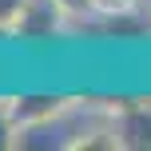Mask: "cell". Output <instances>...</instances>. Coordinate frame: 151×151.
Wrapping results in <instances>:
<instances>
[{"instance_id":"1","label":"cell","mask_w":151,"mask_h":151,"mask_svg":"<svg viewBox=\"0 0 151 151\" xmlns=\"http://www.w3.org/2000/svg\"><path fill=\"white\" fill-rule=\"evenodd\" d=\"M64 20L68 8H60L56 0H28L12 20V40H48L64 28Z\"/></svg>"},{"instance_id":"2","label":"cell","mask_w":151,"mask_h":151,"mask_svg":"<svg viewBox=\"0 0 151 151\" xmlns=\"http://www.w3.org/2000/svg\"><path fill=\"white\" fill-rule=\"evenodd\" d=\"M64 107H68V104H64L60 96H16V99H8V115H12L16 131L28 127V123L52 119V115H60Z\"/></svg>"},{"instance_id":"3","label":"cell","mask_w":151,"mask_h":151,"mask_svg":"<svg viewBox=\"0 0 151 151\" xmlns=\"http://www.w3.org/2000/svg\"><path fill=\"white\" fill-rule=\"evenodd\" d=\"M28 0H0V36H12V20L20 16V8Z\"/></svg>"},{"instance_id":"4","label":"cell","mask_w":151,"mask_h":151,"mask_svg":"<svg viewBox=\"0 0 151 151\" xmlns=\"http://www.w3.org/2000/svg\"><path fill=\"white\" fill-rule=\"evenodd\" d=\"M0 147H16V123L8 115V99L0 104Z\"/></svg>"},{"instance_id":"5","label":"cell","mask_w":151,"mask_h":151,"mask_svg":"<svg viewBox=\"0 0 151 151\" xmlns=\"http://www.w3.org/2000/svg\"><path fill=\"white\" fill-rule=\"evenodd\" d=\"M60 8H68V16H80V12H96V0H56Z\"/></svg>"}]
</instances>
